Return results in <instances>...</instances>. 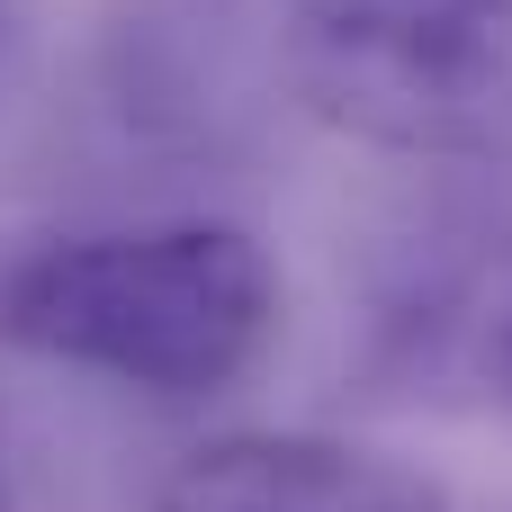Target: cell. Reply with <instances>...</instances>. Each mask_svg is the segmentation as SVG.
Segmentation results:
<instances>
[{
	"label": "cell",
	"mask_w": 512,
	"mask_h": 512,
	"mask_svg": "<svg viewBox=\"0 0 512 512\" xmlns=\"http://www.w3.org/2000/svg\"><path fill=\"white\" fill-rule=\"evenodd\" d=\"M288 81L351 144L495 162L512 153V0H297Z\"/></svg>",
	"instance_id": "7a4b0ae2"
},
{
	"label": "cell",
	"mask_w": 512,
	"mask_h": 512,
	"mask_svg": "<svg viewBox=\"0 0 512 512\" xmlns=\"http://www.w3.org/2000/svg\"><path fill=\"white\" fill-rule=\"evenodd\" d=\"M153 512H450L414 459L324 432H234L162 477Z\"/></svg>",
	"instance_id": "3957f363"
},
{
	"label": "cell",
	"mask_w": 512,
	"mask_h": 512,
	"mask_svg": "<svg viewBox=\"0 0 512 512\" xmlns=\"http://www.w3.org/2000/svg\"><path fill=\"white\" fill-rule=\"evenodd\" d=\"M279 333V270L243 225H126L0 270V342L144 396H216Z\"/></svg>",
	"instance_id": "6da1fadb"
},
{
	"label": "cell",
	"mask_w": 512,
	"mask_h": 512,
	"mask_svg": "<svg viewBox=\"0 0 512 512\" xmlns=\"http://www.w3.org/2000/svg\"><path fill=\"white\" fill-rule=\"evenodd\" d=\"M486 378H495V396L512 405V288L495 297V315H486Z\"/></svg>",
	"instance_id": "277c9868"
}]
</instances>
